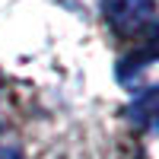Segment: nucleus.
I'll return each mask as SVG.
<instances>
[{
	"label": "nucleus",
	"mask_w": 159,
	"mask_h": 159,
	"mask_svg": "<svg viewBox=\"0 0 159 159\" xmlns=\"http://www.w3.org/2000/svg\"><path fill=\"white\" fill-rule=\"evenodd\" d=\"M105 22L121 38L153 35L156 29V3L153 0H102Z\"/></svg>",
	"instance_id": "obj_1"
},
{
	"label": "nucleus",
	"mask_w": 159,
	"mask_h": 159,
	"mask_svg": "<svg viewBox=\"0 0 159 159\" xmlns=\"http://www.w3.org/2000/svg\"><path fill=\"white\" fill-rule=\"evenodd\" d=\"M153 67H156V48L147 45L143 51H134L130 57H124L118 64V83L127 86L137 96V92L153 86Z\"/></svg>",
	"instance_id": "obj_2"
},
{
	"label": "nucleus",
	"mask_w": 159,
	"mask_h": 159,
	"mask_svg": "<svg viewBox=\"0 0 159 159\" xmlns=\"http://www.w3.org/2000/svg\"><path fill=\"white\" fill-rule=\"evenodd\" d=\"M130 121L140 124V127H147V130H153V124H156V86H150V89H143V92L134 96Z\"/></svg>",
	"instance_id": "obj_3"
},
{
	"label": "nucleus",
	"mask_w": 159,
	"mask_h": 159,
	"mask_svg": "<svg viewBox=\"0 0 159 159\" xmlns=\"http://www.w3.org/2000/svg\"><path fill=\"white\" fill-rule=\"evenodd\" d=\"M0 159H22V153L16 147H0Z\"/></svg>",
	"instance_id": "obj_4"
}]
</instances>
